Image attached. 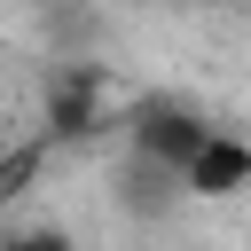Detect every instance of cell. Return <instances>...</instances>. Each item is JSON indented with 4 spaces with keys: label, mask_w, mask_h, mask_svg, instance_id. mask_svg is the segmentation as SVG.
I'll list each match as a JSON object with an SVG mask.
<instances>
[{
    "label": "cell",
    "mask_w": 251,
    "mask_h": 251,
    "mask_svg": "<svg viewBox=\"0 0 251 251\" xmlns=\"http://www.w3.org/2000/svg\"><path fill=\"white\" fill-rule=\"evenodd\" d=\"M0 251H78L63 227H16V235H0Z\"/></svg>",
    "instance_id": "cell-3"
},
{
    "label": "cell",
    "mask_w": 251,
    "mask_h": 251,
    "mask_svg": "<svg viewBox=\"0 0 251 251\" xmlns=\"http://www.w3.org/2000/svg\"><path fill=\"white\" fill-rule=\"evenodd\" d=\"M0 157H8V126H0Z\"/></svg>",
    "instance_id": "cell-4"
},
{
    "label": "cell",
    "mask_w": 251,
    "mask_h": 251,
    "mask_svg": "<svg viewBox=\"0 0 251 251\" xmlns=\"http://www.w3.org/2000/svg\"><path fill=\"white\" fill-rule=\"evenodd\" d=\"M126 133H133V157H141V165H157V173H173V180H180V165L196 157V141H204L212 126H204L188 102H141Z\"/></svg>",
    "instance_id": "cell-1"
},
{
    "label": "cell",
    "mask_w": 251,
    "mask_h": 251,
    "mask_svg": "<svg viewBox=\"0 0 251 251\" xmlns=\"http://www.w3.org/2000/svg\"><path fill=\"white\" fill-rule=\"evenodd\" d=\"M251 188V141H235V133H204L196 141V157L180 165V196H196V204H227V196H243Z\"/></svg>",
    "instance_id": "cell-2"
}]
</instances>
